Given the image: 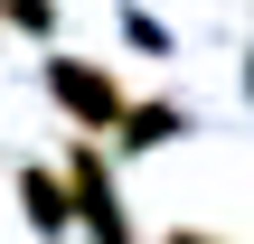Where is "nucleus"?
Returning <instances> with one entry per match:
<instances>
[{"label":"nucleus","instance_id":"f257e3e1","mask_svg":"<svg viewBox=\"0 0 254 244\" xmlns=\"http://www.w3.org/2000/svg\"><path fill=\"white\" fill-rule=\"evenodd\" d=\"M47 85H57V103H66L75 122H94V132L113 122V132H123V85H113V75L75 66V56H47Z\"/></svg>","mask_w":254,"mask_h":244},{"label":"nucleus","instance_id":"f03ea898","mask_svg":"<svg viewBox=\"0 0 254 244\" xmlns=\"http://www.w3.org/2000/svg\"><path fill=\"white\" fill-rule=\"evenodd\" d=\"M75 197H85V216H94V235H104V244H132V226L113 216V197H104V169H94V160H75Z\"/></svg>","mask_w":254,"mask_h":244},{"label":"nucleus","instance_id":"7ed1b4c3","mask_svg":"<svg viewBox=\"0 0 254 244\" xmlns=\"http://www.w3.org/2000/svg\"><path fill=\"white\" fill-rule=\"evenodd\" d=\"M19 197H28V226H47V235H57V226L75 216V207H66V188H57L47 169H28V179H19Z\"/></svg>","mask_w":254,"mask_h":244},{"label":"nucleus","instance_id":"20e7f679","mask_svg":"<svg viewBox=\"0 0 254 244\" xmlns=\"http://www.w3.org/2000/svg\"><path fill=\"white\" fill-rule=\"evenodd\" d=\"M151 141H170V113H160V103L123 113V150H151Z\"/></svg>","mask_w":254,"mask_h":244},{"label":"nucleus","instance_id":"39448f33","mask_svg":"<svg viewBox=\"0 0 254 244\" xmlns=\"http://www.w3.org/2000/svg\"><path fill=\"white\" fill-rule=\"evenodd\" d=\"M170 244H217V235H170Z\"/></svg>","mask_w":254,"mask_h":244}]
</instances>
